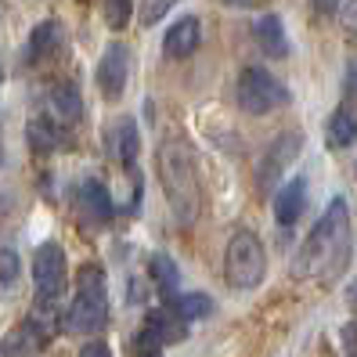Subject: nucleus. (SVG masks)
I'll use <instances>...</instances> for the list:
<instances>
[{
	"label": "nucleus",
	"mask_w": 357,
	"mask_h": 357,
	"mask_svg": "<svg viewBox=\"0 0 357 357\" xmlns=\"http://www.w3.org/2000/svg\"><path fill=\"white\" fill-rule=\"evenodd\" d=\"M76 357H112V347L105 343V340H91V343H83Z\"/></svg>",
	"instance_id": "nucleus-25"
},
{
	"label": "nucleus",
	"mask_w": 357,
	"mask_h": 357,
	"mask_svg": "<svg viewBox=\"0 0 357 357\" xmlns=\"http://www.w3.org/2000/svg\"><path fill=\"white\" fill-rule=\"evenodd\" d=\"M357 141V116L350 109H335L328 119V144L332 149H350Z\"/></svg>",
	"instance_id": "nucleus-21"
},
{
	"label": "nucleus",
	"mask_w": 357,
	"mask_h": 357,
	"mask_svg": "<svg viewBox=\"0 0 357 357\" xmlns=\"http://www.w3.org/2000/svg\"><path fill=\"white\" fill-rule=\"evenodd\" d=\"M18 278H22V260H18L15 249H0V296H8V292L18 285Z\"/></svg>",
	"instance_id": "nucleus-22"
},
{
	"label": "nucleus",
	"mask_w": 357,
	"mask_h": 357,
	"mask_svg": "<svg viewBox=\"0 0 357 357\" xmlns=\"http://www.w3.org/2000/svg\"><path fill=\"white\" fill-rule=\"evenodd\" d=\"M94 79H98V91H101L105 101H119L123 91H127V79H130V47L112 40V44L101 51Z\"/></svg>",
	"instance_id": "nucleus-9"
},
{
	"label": "nucleus",
	"mask_w": 357,
	"mask_h": 357,
	"mask_svg": "<svg viewBox=\"0 0 357 357\" xmlns=\"http://www.w3.org/2000/svg\"><path fill=\"white\" fill-rule=\"evenodd\" d=\"M155 174L162 184V195L170 202V213L177 224H195L202 213V181L192 162V152L181 141H162L155 152Z\"/></svg>",
	"instance_id": "nucleus-2"
},
{
	"label": "nucleus",
	"mask_w": 357,
	"mask_h": 357,
	"mask_svg": "<svg viewBox=\"0 0 357 357\" xmlns=\"http://www.w3.org/2000/svg\"><path fill=\"white\" fill-rule=\"evenodd\" d=\"M149 275H152L155 289L162 292L166 300H170V296H177L181 271H177V264H174L170 257H166V253H152V257H149Z\"/></svg>",
	"instance_id": "nucleus-18"
},
{
	"label": "nucleus",
	"mask_w": 357,
	"mask_h": 357,
	"mask_svg": "<svg viewBox=\"0 0 357 357\" xmlns=\"http://www.w3.org/2000/svg\"><path fill=\"white\" fill-rule=\"evenodd\" d=\"M303 152V134H278L275 141H271V149H264V159H260V170H257V184L264 188V192H271L285 174H289V166L300 159Z\"/></svg>",
	"instance_id": "nucleus-8"
},
{
	"label": "nucleus",
	"mask_w": 357,
	"mask_h": 357,
	"mask_svg": "<svg viewBox=\"0 0 357 357\" xmlns=\"http://www.w3.org/2000/svg\"><path fill=\"white\" fill-rule=\"evenodd\" d=\"M347 98L357 101V54H350L347 61Z\"/></svg>",
	"instance_id": "nucleus-28"
},
{
	"label": "nucleus",
	"mask_w": 357,
	"mask_h": 357,
	"mask_svg": "<svg viewBox=\"0 0 357 357\" xmlns=\"http://www.w3.org/2000/svg\"><path fill=\"white\" fill-rule=\"evenodd\" d=\"M29 149L33 152H54L61 149V130H58V119H44V116H36L29 123Z\"/></svg>",
	"instance_id": "nucleus-19"
},
{
	"label": "nucleus",
	"mask_w": 357,
	"mask_h": 357,
	"mask_svg": "<svg viewBox=\"0 0 357 357\" xmlns=\"http://www.w3.org/2000/svg\"><path fill=\"white\" fill-rule=\"evenodd\" d=\"M343 0H314V8H318L321 15H332V11H340Z\"/></svg>",
	"instance_id": "nucleus-30"
},
{
	"label": "nucleus",
	"mask_w": 357,
	"mask_h": 357,
	"mask_svg": "<svg viewBox=\"0 0 357 357\" xmlns=\"http://www.w3.org/2000/svg\"><path fill=\"white\" fill-rule=\"evenodd\" d=\"M354 303H357V285H354Z\"/></svg>",
	"instance_id": "nucleus-32"
},
{
	"label": "nucleus",
	"mask_w": 357,
	"mask_h": 357,
	"mask_svg": "<svg viewBox=\"0 0 357 357\" xmlns=\"http://www.w3.org/2000/svg\"><path fill=\"white\" fill-rule=\"evenodd\" d=\"M0 83H4V66H0Z\"/></svg>",
	"instance_id": "nucleus-31"
},
{
	"label": "nucleus",
	"mask_w": 357,
	"mask_h": 357,
	"mask_svg": "<svg viewBox=\"0 0 357 357\" xmlns=\"http://www.w3.org/2000/svg\"><path fill=\"white\" fill-rule=\"evenodd\" d=\"M47 105H51V116L61 123V127H73V123L83 119V98H79V87L73 79L54 83L51 94H47Z\"/></svg>",
	"instance_id": "nucleus-14"
},
{
	"label": "nucleus",
	"mask_w": 357,
	"mask_h": 357,
	"mask_svg": "<svg viewBox=\"0 0 357 357\" xmlns=\"http://www.w3.org/2000/svg\"><path fill=\"white\" fill-rule=\"evenodd\" d=\"M340 340H343V350H347L350 357H357V318L343 325V332H340Z\"/></svg>",
	"instance_id": "nucleus-26"
},
{
	"label": "nucleus",
	"mask_w": 357,
	"mask_h": 357,
	"mask_svg": "<svg viewBox=\"0 0 357 357\" xmlns=\"http://www.w3.org/2000/svg\"><path fill=\"white\" fill-rule=\"evenodd\" d=\"M350 260V206L343 199H332L321 220L314 224L307 242L300 245L296 260H292V275L303 282H332L343 275Z\"/></svg>",
	"instance_id": "nucleus-1"
},
{
	"label": "nucleus",
	"mask_w": 357,
	"mask_h": 357,
	"mask_svg": "<svg viewBox=\"0 0 357 357\" xmlns=\"http://www.w3.org/2000/svg\"><path fill=\"white\" fill-rule=\"evenodd\" d=\"M76 209H79V217L101 227V224H109L116 217V202L109 195V188H105L98 177H83L76 184Z\"/></svg>",
	"instance_id": "nucleus-10"
},
{
	"label": "nucleus",
	"mask_w": 357,
	"mask_h": 357,
	"mask_svg": "<svg viewBox=\"0 0 357 357\" xmlns=\"http://www.w3.org/2000/svg\"><path fill=\"white\" fill-rule=\"evenodd\" d=\"M170 310L181 321H199L213 310V300H209L206 292H181V296H170Z\"/></svg>",
	"instance_id": "nucleus-20"
},
{
	"label": "nucleus",
	"mask_w": 357,
	"mask_h": 357,
	"mask_svg": "<svg viewBox=\"0 0 357 357\" xmlns=\"http://www.w3.org/2000/svg\"><path fill=\"white\" fill-rule=\"evenodd\" d=\"M340 22L347 33H357V0H347L343 11H340Z\"/></svg>",
	"instance_id": "nucleus-27"
},
{
	"label": "nucleus",
	"mask_w": 357,
	"mask_h": 357,
	"mask_svg": "<svg viewBox=\"0 0 357 357\" xmlns=\"http://www.w3.org/2000/svg\"><path fill=\"white\" fill-rule=\"evenodd\" d=\"M69 332H98L109 325V285H105V271L98 264H83L76 275V296L66 314Z\"/></svg>",
	"instance_id": "nucleus-3"
},
{
	"label": "nucleus",
	"mask_w": 357,
	"mask_h": 357,
	"mask_svg": "<svg viewBox=\"0 0 357 357\" xmlns=\"http://www.w3.org/2000/svg\"><path fill=\"white\" fill-rule=\"evenodd\" d=\"M101 141H105V149H109V155H112L116 162H127V166H130V162L137 159L141 137H137V123H134L130 116H119V119H112L109 127H105Z\"/></svg>",
	"instance_id": "nucleus-11"
},
{
	"label": "nucleus",
	"mask_w": 357,
	"mask_h": 357,
	"mask_svg": "<svg viewBox=\"0 0 357 357\" xmlns=\"http://www.w3.org/2000/svg\"><path fill=\"white\" fill-rule=\"evenodd\" d=\"M267 275V253L264 242L253 231H235L224 249V278L231 289H257Z\"/></svg>",
	"instance_id": "nucleus-4"
},
{
	"label": "nucleus",
	"mask_w": 357,
	"mask_h": 357,
	"mask_svg": "<svg viewBox=\"0 0 357 357\" xmlns=\"http://www.w3.org/2000/svg\"><path fill=\"white\" fill-rule=\"evenodd\" d=\"M253 36H257V44L264 47V54H271V58H285V54H289L285 26H282V18H278V15H264V18H257Z\"/></svg>",
	"instance_id": "nucleus-16"
},
{
	"label": "nucleus",
	"mask_w": 357,
	"mask_h": 357,
	"mask_svg": "<svg viewBox=\"0 0 357 357\" xmlns=\"http://www.w3.org/2000/svg\"><path fill=\"white\" fill-rule=\"evenodd\" d=\"M101 15L109 29H127L130 15H134V0H101Z\"/></svg>",
	"instance_id": "nucleus-23"
},
{
	"label": "nucleus",
	"mask_w": 357,
	"mask_h": 357,
	"mask_svg": "<svg viewBox=\"0 0 357 357\" xmlns=\"http://www.w3.org/2000/svg\"><path fill=\"white\" fill-rule=\"evenodd\" d=\"M33 282L40 303H58V296L66 292L69 282V260L61 242H40L33 253Z\"/></svg>",
	"instance_id": "nucleus-7"
},
{
	"label": "nucleus",
	"mask_w": 357,
	"mask_h": 357,
	"mask_svg": "<svg viewBox=\"0 0 357 357\" xmlns=\"http://www.w3.org/2000/svg\"><path fill=\"white\" fill-rule=\"evenodd\" d=\"M174 4H177V0H141V22L144 26H155Z\"/></svg>",
	"instance_id": "nucleus-24"
},
{
	"label": "nucleus",
	"mask_w": 357,
	"mask_h": 357,
	"mask_svg": "<svg viewBox=\"0 0 357 357\" xmlns=\"http://www.w3.org/2000/svg\"><path fill=\"white\" fill-rule=\"evenodd\" d=\"M235 94H238V105H242V109L253 112V116L275 112V109H282V105H289V98H292V94L285 91V83H282L275 73H267L264 66L242 69Z\"/></svg>",
	"instance_id": "nucleus-6"
},
{
	"label": "nucleus",
	"mask_w": 357,
	"mask_h": 357,
	"mask_svg": "<svg viewBox=\"0 0 357 357\" xmlns=\"http://www.w3.org/2000/svg\"><path fill=\"white\" fill-rule=\"evenodd\" d=\"M220 4H227V8H242V11H253V8H264L267 0H220Z\"/></svg>",
	"instance_id": "nucleus-29"
},
{
	"label": "nucleus",
	"mask_w": 357,
	"mask_h": 357,
	"mask_svg": "<svg viewBox=\"0 0 357 357\" xmlns=\"http://www.w3.org/2000/svg\"><path fill=\"white\" fill-rule=\"evenodd\" d=\"M199 44H202L199 18H195V15H184V18H177V22L166 29V36H162V54L181 61V58H192V54L199 51Z\"/></svg>",
	"instance_id": "nucleus-12"
},
{
	"label": "nucleus",
	"mask_w": 357,
	"mask_h": 357,
	"mask_svg": "<svg viewBox=\"0 0 357 357\" xmlns=\"http://www.w3.org/2000/svg\"><path fill=\"white\" fill-rule=\"evenodd\" d=\"M144 328L155 332L162 347H166V343H177V340H184V335H188V321H181L170 307H166V310H149Z\"/></svg>",
	"instance_id": "nucleus-17"
},
{
	"label": "nucleus",
	"mask_w": 357,
	"mask_h": 357,
	"mask_svg": "<svg viewBox=\"0 0 357 357\" xmlns=\"http://www.w3.org/2000/svg\"><path fill=\"white\" fill-rule=\"evenodd\" d=\"M66 47V29L58 18H44L33 33H29V61L33 66H47L54 54H61Z\"/></svg>",
	"instance_id": "nucleus-13"
},
{
	"label": "nucleus",
	"mask_w": 357,
	"mask_h": 357,
	"mask_svg": "<svg viewBox=\"0 0 357 357\" xmlns=\"http://www.w3.org/2000/svg\"><path fill=\"white\" fill-rule=\"evenodd\" d=\"M54 321H58L54 303H40L36 310H29L26 318L4 335L0 354H4V357H36V354H44L47 343L54 340V332H58Z\"/></svg>",
	"instance_id": "nucleus-5"
},
{
	"label": "nucleus",
	"mask_w": 357,
	"mask_h": 357,
	"mask_svg": "<svg viewBox=\"0 0 357 357\" xmlns=\"http://www.w3.org/2000/svg\"><path fill=\"white\" fill-rule=\"evenodd\" d=\"M307 209V181L303 177H292L282 192L275 195V220L282 227H292Z\"/></svg>",
	"instance_id": "nucleus-15"
}]
</instances>
